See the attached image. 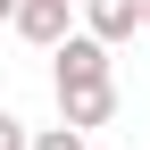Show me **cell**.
I'll list each match as a JSON object with an SVG mask.
<instances>
[{"label": "cell", "instance_id": "1", "mask_svg": "<svg viewBox=\"0 0 150 150\" xmlns=\"http://www.w3.org/2000/svg\"><path fill=\"white\" fill-rule=\"evenodd\" d=\"M59 117L75 125V134L108 125V117H117V83H59Z\"/></svg>", "mask_w": 150, "mask_h": 150}, {"label": "cell", "instance_id": "2", "mask_svg": "<svg viewBox=\"0 0 150 150\" xmlns=\"http://www.w3.org/2000/svg\"><path fill=\"white\" fill-rule=\"evenodd\" d=\"M50 59H59V83H108V42L100 33H67Z\"/></svg>", "mask_w": 150, "mask_h": 150}, {"label": "cell", "instance_id": "3", "mask_svg": "<svg viewBox=\"0 0 150 150\" xmlns=\"http://www.w3.org/2000/svg\"><path fill=\"white\" fill-rule=\"evenodd\" d=\"M8 25L25 33L33 50H59L67 33H75V25H67V0H17V17H8Z\"/></svg>", "mask_w": 150, "mask_h": 150}, {"label": "cell", "instance_id": "4", "mask_svg": "<svg viewBox=\"0 0 150 150\" xmlns=\"http://www.w3.org/2000/svg\"><path fill=\"white\" fill-rule=\"evenodd\" d=\"M83 33H100L108 50L142 33V0H83Z\"/></svg>", "mask_w": 150, "mask_h": 150}, {"label": "cell", "instance_id": "5", "mask_svg": "<svg viewBox=\"0 0 150 150\" xmlns=\"http://www.w3.org/2000/svg\"><path fill=\"white\" fill-rule=\"evenodd\" d=\"M25 150H83V134H75V125H42Z\"/></svg>", "mask_w": 150, "mask_h": 150}, {"label": "cell", "instance_id": "6", "mask_svg": "<svg viewBox=\"0 0 150 150\" xmlns=\"http://www.w3.org/2000/svg\"><path fill=\"white\" fill-rule=\"evenodd\" d=\"M33 134H25V117H8V108H0V150H25Z\"/></svg>", "mask_w": 150, "mask_h": 150}, {"label": "cell", "instance_id": "7", "mask_svg": "<svg viewBox=\"0 0 150 150\" xmlns=\"http://www.w3.org/2000/svg\"><path fill=\"white\" fill-rule=\"evenodd\" d=\"M8 17H17V0H0V25H8Z\"/></svg>", "mask_w": 150, "mask_h": 150}, {"label": "cell", "instance_id": "8", "mask_svg": "<svg viewBox=\"0 0 150 150\" xmlns=\"http://www.w3.org/2000/svg\"><path fill=\"white\" fill-rule=\"evenodd\" d=\"M142 33H150V0H142Z\"/></svg>", "mask_w": 150, "mask_h": 150}]
</instances>
